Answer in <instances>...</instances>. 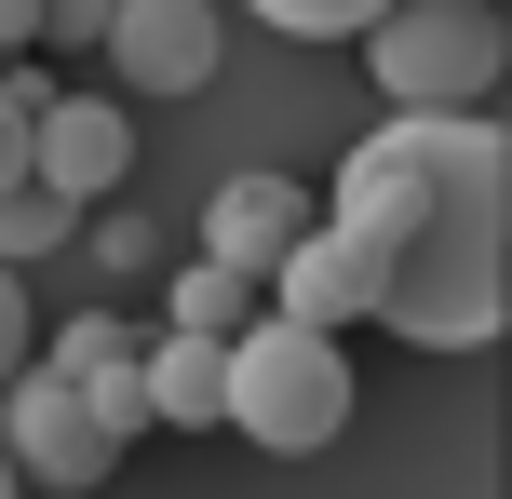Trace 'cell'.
Returning <instances> with one entry per match:
<instances>
[{"label": "cell", "instance_id": "obj_5", "mask_svg": "<svg viewBox=\"0 0 512 499\" xmlns=\"http://www.w3.org/2000/svg\"><path fill=\"white\" fill-rule=\"evenodd\" d=\"M95 54H108L122 95H203V81L230 68V14H216V0H122Z\"/></svg>", "mask_w": 512, "mask_h": 499}, {"label": "cell", "instance_id": "obj_17", "mask_svg": "<svg viewBox=\"0 0 512 499\" xmlns=\"http://www.w3.org/2000/svg\"><path fill=\"white\" fill-rule=\"evenodd\" d=\"M0 499H27V473H14V459H0Z\"/></svg>", "mask_w": 512, "mask_h": 499}, {"label": "cell", "instance_id": "obj_12", "mask_svg": "<svg viewBox=\"0 0 512 499\" xmlns=\"http://www.w3.org/2000/svg\"><path fill=\"white\" fill-rule=\"evenodd\" d=\"M41 95H54V68H41V54H0V189H14V176H41Z\"/></svg>", "mask_w": 512, "mask_h": 499}, {"label": "cell", "instance_id": "obj_13", "mask_svg": "<svg viewBox=\"0 0 512 499\" xmlns=\"http://www.w3.org/2000/svg\"><path fill=\"white\" fill-rule=\"evenodd\" d=\"M243 14H256V27H283V41H364L391 0H243Z\"/></svg>", "mask_w": 512, "mask_h": 499}, {"label": "cell", "instance_id": "obj_8", "mask_svg": "<svg viewBox=\"0 0 512 499\" xmlns=\"http://www.w3.org/2000/svg\"><path fill=\"white\" fill-rule=\"evenodd\" d=\"M310 216H324V203H310L297 176H230V189L203 203V257H230V270H256V284H270L283 243H297Z\"/></svg>", "mask_w": 512, "mask_h": 499}, {"label": "cell", "instance_id": "obj_9", "mask_svg": "<svg viewBox=\"0 0 512 499\" xmlns=\"http://www.w3.org/2000/svg\"><path fill=\"white\" fill-rule=\"evenodd\" d=\"M149 432H230V338H149Z\"/></svg>", "mask_w": 512, "mask_h": 499}, {"label": "cell", "instance_id": "obj_15", "mask_svg": "<svg viewBox=\"0 0 512 499\" xmlns=\"http://www.w3.org/2000/svg\"><path fill=\"white\" fill-rule=\"evenodd\" d=\"M41 351V324H27V270H0V378Z\"/></svg>", "mask_w": 512, "mask_h": 499}, {"label": "cell", "instance_id": "obj_10", "mask_svg": "<svg viewBox=\"0 0 512 499\" xmlns=\"http://www.w3.org/2000/svg\"><path fill=\"white\" fill-rule=\"evenodd\" d=\"M256 311H270V284H256V270H230V257H189L176 284H162V324H189V338H243Z\"/></svg>", "mask_w": 512, "mask_h": 499}, {"label": "cell", "instance_id": "obj_16", "mask_svg": "<svg viewBox=\"0 0 512 499\" xmlns=\"http://www.w3.org/2000/svg\"><path fill=\"white\" fill-rule=\"evenodd\" d=\"M0 54H41V0H0Z\"/></svg>", "mask_w": 512, "mask_h": 499}, {"label": "cell", "instance_id": "obj_2", "mask_svg": "<svg viewBox=\"0 0 512 499\" xmlns=\"http://www.w3.org/2000/svg\"><path fill=\"white\" fill-rule=\"evenodd\" d=\"M351 351H337V324H297V311H256L230 338V432L270 459H324L337 432H351Z\"/></svg>", "mask_w": 512, "mask_h": 499}, {"label": "cell", "instance_id": "obj_11", "mask_svg": "<svg viewBox=\"0 0 512 499\" xmlns=\"http://www.w3.org/2000/svg\"><path fill=\"white\" fill-rule=\"evenodd\" d=\"M54 243H81V203L41 189V176H14V189H0V270H41Z\"/></svg>", "mask_w": 512, "mask_h": 499}, {"label": "cell", "instance_id": "obj_14", "mask_svg": "<svg viewBox=\"0 0 512 499\" xmlns=\"http://www.w3.org/2000/svg\"><path fill=\"white\" fill-rule=\"evenodd\" d=\"M108 14H122V0H41V54H54V41H68V54L108 41Z\"/></svg>", "mask_w": 512, "mask_h": 499}, {"label": "cell", "instance_id": "obj_4", "mask_svg": "<svg viewBox=\"0 0 512 499\" xmlns=\"http://www.w3.org/2000/svg\"><path fill=\"white\" fill-rule=\"evenodd\" d=\"M0 459H14L27 486H54V499H95L108 473H122V432H108L95 405H81L41 351H27V365L0 378Z\"/></svg>", "mask_w": 512, "mask_h": 499}, {"label": "cell", "instance_id": "obj_3", "mask_svg": "<svg viewBox=\"0 0 512 499\" xmlns=\"http://www.w3.org/2000/svg\"><path fill=\"white\" fill-rule=\"evenodd\" d=\"M378 108H499L512 81V0H391L364 27Z\"/></svg>", "mask_w": 512, "mask_h": 499}, {"label": "cell", "instance_id": "obj_6", "mask_svg": "<svg viewBox=\"0 0 512 499\" xmlns=\"http://www.w3.org/2000/svg\"><path fill=\"white\" fill-rule=\"evenodd\" d=\"M122 176H135V108L95 95V81H54L41 95V189H68V203L95 216Z\"/></svg>", "mask_w": 512, "mask_h": 499}, {"label": "cell", "instance_id": "obj_7", "mask_svg": "<svg viewBox=\"0 0 512 499\" xmlns=\"http://www.w3.org/2000/svg\"><path fill=\"white\" fill-rule=\"evenodd\" d=\"M41 365L68 378V392L95 405V419L122 432V446L149 432V338H135L122 311H81V324H54V338H41Z\"/></svg>", "mask_w": 512, "mask_h": 499}, {"label": "cell", "instance_id": "obj_1", "mask_svg": "<svg viewBox=\"0 0 512 499\" xmlns=\"http://www.w3.org/2000/svg\"><path fill=\"white\" fill-rule=\"evenodd\" d=\"M324 230L364 257L405 351H486L512 324V122L499 108H391L324 189Z\"/></svg>", "mask_w": 512, "mask_h": 499}]
</instances>
